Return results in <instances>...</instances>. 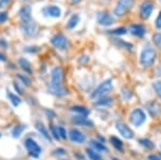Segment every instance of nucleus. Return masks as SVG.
I'll return each instance as SVG.
<instances>
[{"label":"nucleus","mask_w":161,"mask_h":160,"mask_svg":"<svg viewBox=\"0 0 161 160\" xmlns=\"http://www.w3.org/2000/svg\"><path fill=\"white\" fill-rule=\"evenodd\" d=\"M51 43L55 46L56 48L61 50V51L67 50L69 46L68 38H67L64 35H62V33H57V35L54 36V37L51 39Z\"/></svg>","instance_id":"obj_6"},{"label":"nucleus","mask_w":161,"mask_h":160,"mask_svg":"<svg viewBox=\"0 0 161 160\" xmlns=\"http://www.w3.org/2000/svg\"><path fill=\"white\" fill-rule=\"evenodd\" d=\"M155 10V3L150 0H145L140 6V16L143 19H149V16L152 15L153 11Z\"/></svg>","instance_id":"obj_8"},{"label":"nucleus","mask_w":161,"mask_h":160,"mask_svg":"<svg viewBox=\"0 0 161 160\" xmlns=\"http://www.w3.org/2000/svg\"><path fill=\"white\" fill-rule=\"evenodd\" d=\"M73 122L75 124H79V125H85V126H89V127H92V126L93 125V124L90 122L89 119H87L86 116H77V117L73 118Z\"/></svg>","instance_id":"obj_18"},{"label":"nucleus","mask_w":161,"mask_h":160,"mask_svg":"<svg viewBox=\"0 0 161 160\" xmlns=\"http://www.w3.org/2000/svg\"><path fill=\"white\" fill-rule=\"evenodd\" d=\"M62 79H64V72L60 67H56L52 70L51 73V85L50 91L56 96H64L67 90L62 87Z\"/></svg>","instance_id":"obj_1"},{"label":"nucleus","mask_w":161,"mask_h":160,"mask_svg":"<svg viewBox=\"0 0 161 160\" xmlns=\"http://www.w3.org/2000/svg\"><path fill=\"white\" fill-rule=\"evenodd\" d=\"M71 110L75 113H80V114H82L83 116H87V114H88V110L86 109V108L80 107V105H75V107L72 108Z\"/></svg>","instance_id":"obj_27"},{"label":"nucleus","mask_w":161,"mask_h":160,"mask_svg":"<svg viewBox=\"0 0 161 160\" xmlns=\"http://www.w3.org/2000/svg\"><path fill=\"white\" fill-rule=\"evenodd\" d=\"M7 20H8V13L0 12V24H3Z\"/></svg>","instance_id":"obj_35"},{"label":"nucleus","mask_w":161,"mask_h":160,"mask_svg":"<svg viewBox=\"0 0 161 160\" xmlns=\"http://www.w3.org/2000/svg\"><path fill=\"white\" fill-rule=\"evenodd\" d=\"M80 1H82V0H70V2H71V3H74V4L79 3Z\"/></svg>","instance_id":"obj_40"},{"label":"nucleus","mask_w":161,"mask_h":160,"mask_svg":"<svg viewBox=\"0 0 161 160\" xmlns=\"http://www.w3.org/2000/svg\"><path fill=\"white\" fill-rule=\"evenodd\" d=\"M19 63L20 68H22L25 72H27V73H31V72H32V69H31V64H30L29 61L27 60V59L19 58Z\"/></svg>","instance_id":"obj_19"},{"label":"nucleus","mask_w":161,"mask_h":160,"mask_svg":"<svg viewBox=\"0 0 161 160\" xmlns=\"http://www.w3.org/2000/svg\"><path fill=\"white\" fill-rule=\"evenodd\" d=\"M129 31H130L132 35L136 36V37H144L145 33H146V28L144 27L141 24H132L129 27Z\"/></svg>","instance_id":"obj_14"},{"label":"nucleus","mask_w":161,"mask_h":160,"mask_svg":"<svg viewBox=\"0 0 161 160\" xmlns=\"http://www.w3.org/2000/svg\"><path fill=\"white\" fill-rule=\"evenodd\" d=\"M80 15L79 14H73L71 17L69 19V20L67 22V28L68 29H73V28L76 27L80 23Z\"/></svg>","instance_id":"obj_17"},{"label":"nucleus","mask_w":161,"mask_h":160,"mask_svg":"<svg viewBox=\"0 0 161 160\" xmlns=\"http://www.w3.org/2000/svg\"><path fill=\"white\" fill-rule=\"evenodd\" d=\"M157 58V53L153 47H145L144 50L141 52V56H140V63L143 67H150L154 64Z\"/></svg>","instance_id":"obj_2"},{"label":"nucleus","mask_w":161,"mask_h":160,"mask_svg":"<svg viewBox=\"0 0 161 160\" xmlns=\"http://www.w3.org/2000/svg\"><path fill=\"white\" fill-rule=\"evenodd\" d=\"M25 147L27 148L28 153L35 158H38L40 154L42 153V149L39 146V144L31 138H28L25 140Z\"/></svg>","instance_id":"obj_7"},{"label":"nucleus","mask_w":161,"mask_h":160,"mask_svg":"<svg viewBox=\"0 0 161 160\" xmlns=\"http://www.w3.org/2000/svg\"><path fill=\"white\" fill-rule=\"evenodd\" d=\"M0 136H1V135H0Z\"/></svg>","instance_id":"obj_44"},{"label":"nucleus","mask_w":161,"mask_h":160,"mask_svg":"<svg viewBox=\"0 0 161 160\" xmlns=\"http://www.w3.org/2000/svg\"><path fill=\"white\" fill-rule=\"evenodd\" d=\"M111 142H112V144H113V145L118 149V151H120V152L124 151L123 142L119 140L118 138H116V136H111Z\"/></svg>","instance_id":"obj_23"},{"label":"nucleus","mask_w":161,"mask_h":160,"mask_svg":"<svg viewBox=\"0 0 161 160\" xmlns=\"http://www.w3.org/2000/svg\"><path fill=\"white\" fill-rule=\"evenodd\" d=\"M97 22L101 26H110L114 23V17L106 11H101L97 14Z\"/></svg>","instance_id":"obj_10"},{"label":"nucleus","mask_w":161,"mask_h":160,"mask_svg":"<svg viewBox=\"0 0 161 160\" xmlns=\"http://www.w3.org/2000/svg\"><path fill=\"white\" fill-rule=\"evenodd\" d=\"M157 75H161V64H160V67L158 68V70H157Z\"/></svg>","instance_id":"obj_42"},{"label":"nucleus","mask_w":161,"mask_h":160,"mask_svg":"<svg viewBox=\"0 0 161 160\" xmlns=\"http://www.w3.org/2000/svg\"><path fill=\"white\" fill-rule=\"evenodd\" d=\"M86 153H87V156L90 158V160H103V158L99 154L96 153L95 151H92V149H90V148L86 149Z\"/></svg>","instance_id":"obj_24"},{"label":"nucleus","mask_w":161,"mask_h":160,"mask_svg":"<svg viewBox=\"0 0 161 160\" xmlns=\"http://www.w3.org/2000/svg\"><path fill=\"white\" fill-rule=\"evenodd\" d=\"M139 142L141 143V145L145 146V147H147V148H153V147H154V143H153L150 140H148V139H141Z\"/></svg>","instance_id":"obj_30"},{"label":"nucleus","mask_w":161,"mask_h":160,"mask_svg":"<svg viewBox=\"0 0 161 160\" xmlns=\"http://www.w3.org/2000/svg\"><path fill=\"white\" fill-rule=\"evenodd\" d=\"M136 0H118L115 9H114V14L117 17H123L132 9Z\"/></svg>","instance_id":"obj_4"},{"label":"nucleus","mask_w":161,"mask_h":160,"mask_svg":"<svg viewBox=\"0 0 161 160\" xmlns=\"http://www.w3.org/2000/svg\"><path fill=\"white\" fill-rule=\"evenodd\" d=\"M130 120L132 125H134L136 127H140L146 120V115H145L144 111L141 109H136L131 112L130 115Z\"/></svg>","instance_id":"obj_9"},{"label":"nucleus","mask_w":161,"mask_h":160,"mask_svg":"<svg viewBox=\"0 0 161 160\" xmlns=\"http://www.w3.org/2000/svg\"><path fill=\"white\" fill-rule=\"evenodd\" d=\"M116 129L118 130V132L120 133L124 138L126 139H132L133 138V131L131 130L128 126L123 122H117L116 123Z\"/></svg>","instance_id":"obj_12"},{"label":"nucleus","mask_w":161,"mask_h":160,"mask_svg":"<svg viewBox=\"0 0 161 160\" xmlns=\"http://www.w3.org/2000/svg\"><path fill=\"white\" fill-rule=\"evenodd\" d=\"M154 88L156 90V92L158 94V96L161 98V81H157L154 83Z\"/></svg>","instance_id":"obj_33"},{"label":"nucleus","mask_w":161,"mask_h":160,"mask_svg":"<svg viewBox=\"0 0 161 160\" xmlns=\"http://www.w3.org/2000/svg\"><path fill=\"white\" fill-rule=\"evenodd\" d=\"M148 112L150 113L152 116H158L161 114V105L158 104L157 102H150L147 105Z\"/></svg>","instance_id":"obj_16"},{"label":"nucleus","mask_w":161,"mask_h":160,"mask_svg":"<svg viewBox=\"0 0 161 160\" xmlns=\"http://www.w3.org/2000/svg\"><path fill=\"white\" fill-rule=\"evenodd\" d=\"M0 60H1V61H4V60H6V57H4V55H2L1 53H0Z\"/></svg>","instance_id":"obj_41"},{"label":"nucleus","mask_w":161,"mask_h":160,"mask_svg":"<svg viewBox=\"0 0 161 160\" xmlns=\"http://www.w3.org/2000/svg\"><path fill=\"white\" fill-rule=\"evenodd\" d=\"M90 145H92V147L95 149V151L103 152V153H106V152H108V147H106L103 143H101V142L92 141V142H90Z\"/></svg>","instance_id":"obj_20"},{"label":"nucleus","mask_w":161,"mask_h":160,"mask_svg":"<svg viewBox=\"0 0 161 160\" xmlns=\"http://www.w3.org/2000/svg\"><path fill=\"white\" fill-rule=\"evenodd\" d=\"M43 13L45 16H50L53 19H59L61 16V9L59 7L52 4V6H46L43 9Z\"/></svg>","instance_id":"obj_11"},{"label":"nucleus","mask_w":161,"mask_h":160,"mask_svg":"<svg viewBox=\"0 0 161 160\" xmlns=\"http://www.w3.org/2000/svg\"><path fill=\"white\" fill-rule=\"evenodd\" d=\"M153 40H154V43L158 46L159 48H161V32H157L154 35L153 37Z\"/></svg>","instance_id":"obj_31"},{"label":"nucleus","mask_w":161,"mask_h":160,"mask_svg":"<svg viewBox=\"0 0 161 160\" xmlns=\"http://www.w3.org/2000/svg\"><path fill=\"white\" fill-rule=\"evenodd\" d=\"M37 129L39 130V132L42 135L44 138L46 139V140H48V141H51V135H50V133H48V131L46 130V128H45V126L43 125L42 123H37Z\"/></svg>","instance_id":"obj_21"},{"label":"nucleus","mask_w":161,"mask_h":160,"mask_svg":"<svg viewBox=\"0 0 161 160\" xmlns=\"http://www.w3.org/2000/svg\"><path fill=\"white\" fill-rule=\"evenodd\" d=\"M51 132H52V135H53V136L56 139V140L60 139V136H59V132H58V128L55 127L54 125L51 126Z\"/></svg>","instance_id":"obj_32"},{"label":"nucleus","mask_w":161,"mask_h":160,"mask_svg":"<svg viewBox=\"0 0 161 160\" xmlns=\"http://www.w3.org/2000/svg\"><path fill=\"white\" fill-rule=\"evenodd\" d=\"M55 154L56 155H64L66 154V151L64 148H57L55 149Z\"/></svg>","instance_id":"obj_38"},{"label":"nucleus","mask_w":161,"mask_h":160,"mask_svg":"<svg viewBox=\"0 0 161 160\" xmlns=\"http://www.w3.org/2000/svg\"><path fill=\"white\" fill-rule=\"evenodd\" d=\"M112 103H113V100L111 98H100V99L97 100L96 105H98V107H104V105H111Z\"/></svg>","instance_id":"obj_25"},{"label":"nucleus","mask_w":161,"mask_h":160,"mask_svg":"<svg viewBox=\"0 0 161 160\" xmlns=\"http://www.w3.org/2000/svg\"><path fill=\"white\" fill-rule=\"evenodd\" d=\"M25 129V126H22V125H19V126H15V128L12 130V136L13 138H19L20 135L23 133Z\"/></svg>","instance_id":"obj_26"},{"label":"nucleus","mask_w":161,"mask_h":160,"mask_svg":"<svg viewBox=\"0 0 161 160\" xmlns=\"http://www.w3.org/2000/svg\"><path fill=\"white\" fill-rule=\"evenodd\" d=\"M17 77L20 80V82H22L23 84L25 85V86H27V87H29L30 85H31V81H30V79L29 77H27L26 75H23V74H19L17 75Z\"/></svg>","instance_id":"obj_29"},{"label":"nucleus","mask_w":161,"mask_h":160,"mask_svg":"<svg viewBox=\"0 0 161 160\" xmlns=\"http://www.w3.org/2000/svg\"><path fill=\"white\" fill-rule=\"evenodd\" d=\"M31 8L29 6H24L22 7L19 9V16L20 19V22L22 20H27V19H32V16H31Z\"/></svg>","instance_id":"obj_15"},{"label":"nucleus","mask_w":161,"mask_h":160,"mask_svg":"<svg viewBox=\"0 0 161 160\" xmlns=\"http://www.w3.org/2000/svg\"><path fill=\"white\" fill-rule=\"evenodd\" d=\"M10 1H11V0H0V9L6 8L8 4H9Z\"/></svg>","instance_id":"obj_37"},{"label":"nucleus","mask_w":161,"mask_h":160,"mask_svg":"<svg viewBox=\"0 0 161 160\" xmlns=\"http://www.w3.org/2000/svg\"><path fill=\"white\" fill-rule=\"evenodd\" d=\"M155 26H156L157 29H161V11L159 12L157 19H156V20H155Z\"/></svg>","instance_id":"obj_34"},{"label":"nucleus","mask_w":161,"mask_h":160,"mask_svg":"<svg viewBox=\"0 0 161 160\" xmlns=\"http://www.w3.org/2000/svg\"><path fill=\"white\" fill-rule=\"evenodd\" d=\"M58 132H59V136H60L61 139L67 138V132H66V130H64V128L58 127Z\"/></svg>","instance_id":"obj_36"},{"label":"nucleus","mask_w":161,"mask_h":160,"mask_svg":"<svg viewBox=\"0 0 161 160\" xmlns=\"http://www.w3.org/2000/svg\"><path fill=\"white\" fill-rule=\"evenodd\" d=\"M19 29L22 33H24L27 37H35L38 33L39 26L37 23L35 22L33 19H27V20H22L19 25Z\"/></svg>","instance_id":"obj_3"},{"label":"nucleus","mask_w":161,"mask_h":160,"mask_svg":"<svg viewBox=\"0 0 161 160\" xmlns=\"http://www.w3.org/2000/svg\"><path fill=\"white\" fill-rule=\"evenodd\" d=\"M69 136H70V139H71V141L75 142V143H84V142L86 141V136L83 135L80 130L74 129V128L69 131Z\"/></svg>","instance_id":"obj_13"},{"label":"nucleus","mask_w":161,"mask_h":160,"mask_svg":"<svg viewBox=\"0 0 161 160\" xmlns=\"http://www.w3.org/2000/svg\"><path fill=\"white\" fill-rule=\"evenodd\" d=\"M112 88H113V82H112V80L111 79L105 80L104 82H102L97 88L93 90L90 97H92V99H100V98H102L104 95L108 94Z\"/></svg>","instance_id":"obj_5"},{"label":"nucleus","mask_w":161,"mask_h":160,"mask_svg":"<svg viewBox=\"0 0 161 160\" xmlns=\"http://www.w3.org/2000/svg\"><path fill=\"white\" fill-rule=\"evenodd\" d=\"M8 96H9V99L11 100L12 104L14 105V107H17V105H19V103H20L19 97H17L16 95L12 94V92H8Z\"/></svg>","instance_id":"obj_28"},{"label":"nucleus","mask_w":161,"mask_h":160,"mask_svg":"<svg viewBox=\"0 0 161 160\" xmlns=\"http://www.w3.org/2000/svg\"><path fill=\"white\" fill-rule=\"evenodd\" d=\"M148 160H161V157L156 156V155H149Z\"/></svg>","instance_id":"obj_39"},{"label":"nucleus","mask_w":161,"mask_h":160,"mask_svg":"<svg viewBox=\"0 0 161 160\" xmlns=\"http://www.w3.org/2000/svg\"><path fill=\"white\" fill-rule=\"evenodd\" d=\"M112 160H119V159H117V158H112Z\"/></svg>","instance_id":"obj_43"},{"label":"nucleus","mask_w":161,"mask_h":160,"mask_svg":"<svg viewBox=\"0 0 161 160\" xmlns=\"http://www.w3.org/2000/svg\"><path fill=\"white\" fill-rule=\"evenodd\" d=\"M127 31H128L127 28L118 27V28H115V29L108 30V33H110V35H114V36H121V35H126Z\"/></svg>","instance_id":"obj_22"}]
</instances>
